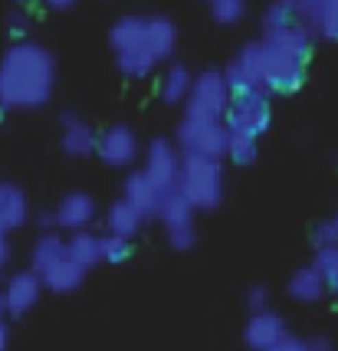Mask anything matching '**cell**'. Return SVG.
I'll list each match as a JSON object with an SVG mask.
<instances>
[{
  "label": "cell",
  "mask_w": 338,
  "mask_h": 351,
  "mask_svg": "<svg viewBox=\"0 0 338 351\" xmlns=\"http://www.w3.org/2000/svg\"><path fill=\"white\" fill-rule=\"evenodd\" d=\"M263 40L282 46V49H289V53H299V56L309 60V49H312V40H315V36H312L306 23L295 16V20H286V23H276V27H263Z\"/></svg>",
  "instance_id": "16"
},
{
  "label": "cell",
  "mask_w": 338,
  "mask_h": 351,
  "mask_svg": "<svg viewBox=\"0 0 338 351\" xmlns=\"http://www.w3.org/2000/svg\"><path fill=\"white\" fill-rule=\"evenodd\" d=\"M95 217V200L89 197V194H69V197L60 200V207H56V227L62 230H86L89 223H93Z\"/></svg>",
  "instance_id": "18"
},
{
  "label": "cell",
  "mask_w": 338,
  "mask_h": 351,
  "mask_svg": "<svg viewBox=\"0 0 338 351\" xmlns=\"http://www.w3.org/2000/svg\"><path fill=\"white\" fill-rule=\"evenodd\" d=\"M128 253H132V240L115 237V233L102 237V256H106V263H125Z\"/></svg>",
  "instance_id": "29"
},
{
  "label": "cell",
  "mask_w": 338,
  "mask_h": 351,
  "mask_svg": "<svg viewBox=\"0 0 338 351\" xmlns=\"http://www.w3.org/2000/svg\"><path fill=\"white\" fill-rule=\"evenodd\" d=\"M269 351H309V341H302V338H292L286 335L282 341H279L276 348H269Z\"/></svg>",
  "instance_id": "32"
},
{
  "label": "cell",
  "mask_w": 338,
  "mask_h": 351,
  "mask_svg": "<svg viewBox=\"0 0 338 351\" xmlns=\"http://www.w3.org/2000/svg\"><path fill=\"white\" fill-rule=\"evenodd\" d=\"M227 86L233 95H250V92H266L263 89V66H260V43L243 46L224 69Z\"/></svg>",
  "instance_id": "9"
},
{
  "label": "cell",
  "mask_w": 338,
  "mask_h": 351,
  "mask_svg": "<svg viewBox=\"0 0 338 351\" xmlns=\"http://www.w3.org/2000/svg\"><path fill=\"white\" fill-rule=\"evenodd\" d=\"M168 243H171V250H178V253H187L191 246L197 243V230H194V227L168 230Z\"/></svg>",
  "instance_id": "30"
},
{
  "label": "cell",
  "mask_w": 338,
  "mask_h": 351,
  "mask_svg": "<svg viewBox=\"0 0 338 351\" xmlns=\"http://www.w3.org/2000/svg\"><path fill=\"white\" fill-rule=\"evenodd\" d=\"M7 312V299H3V292H0V315Z\"/></svg>",
  "instance_id": "39"
},
{
  "label": "cell",
  "mask_w": 338,
  "mask_h": 351,
  "mask_svg": "<svg viewBox=\"0 0 338 351\" xmlns=\"http://www.w3.org/2000/svg\"><path fill=\"white\" fill-rule=\"evenodd\" d=\"M62 253H69V240H62L60 233H43L36 243H33V273H40L43 266L62 256Z\"/></svg>",
  "instance_id": "25"
},
{
  "label": "cell",
  "mask_w": 338,
  "mask_h": 351,
  "mask_svg": "<svg viewBox=\"0 0 338 351\" xmlns=\"http://www.w3.org/2000/svg\"><path fill=\"white\" fill-rule=\"evenodd\" d=\"M178 46V27L168 16H122L112 27V53L125 79H145Z\"/></svg>",
  "instance_id": "2"
},
{
  "label": "cell",
  "mask_w": 338,
  "mask_h": 351,
  "mask_svg": "<svg viewBox=\"0 0 338 351\" xmlns=\"http://www.w3.org/2000/svg\"><path fill=\"white\" fill-rule=\"evenodd\" d=\"M10 30H14L16 36H20V33L27 30V20H23V16H20V14H16V16H10Z\"/></svg>",
  "instance_id": "36"
},
{
  "label": "cell",
  "mask_w": 338,
  "mask_h": 351,
  "mask_svg": "<svg viewBox=\"0 0 338 351\" xmlns=\"http://www.w3.org/2000/svg\"><path fill=\"white\" fill-rule=\"evenodd\" d=\"M328 289V282H325L322 269L312 263V266H302V269H295L289 279V295L295 302H319Z\"/></svg>",
  "instance_id": "20"
},
{
  "label": "cell",
  "mask_w": 338,
  "mask_h": 351,
  "mask_svg": "<svg viewBox=\"0 0 338 351\" xmlns=\"http://www.w3.org/2000/svg\"><path fill=\"white\" fill-rule=\"evenodd\" d=\"M165 197H168V194H165V191L148 178V171H135V174H128V181H125V200H132L145 217L161 214Z\"/></svg>",
  "instance_id": "15"
},
{
  "label": "cell",
  "mask_w": 338,
  "mask_h": 351,
  "mask_svg": "<svg viewBox=\"0 0 338 351\" xmlns=\"http://www.w3.org/2000/svg\"><path fill=\"white\" fill-rule=\"evenodd\" d=\"M43 3H47V7H53V10H69L76 0H43Z\"/></svg>",
  "instance_id": "37"
},
{
  "label": "cell",
  "mask_w": 338,
  "mask_h": 351,
  "mask_svg": "<svg viewBox=\"0 0 338 351\" xmlns=\"http://www.w3.org/2000/svg\"><path fill=\"white\" fill-rule=\"evenodd\" d=\"M181 165H184V158L174 152V145H171V141L154 138L152 145H148V154H145V171H148V178H152L165 194L178 191V181H181Z\"/></svg>",
  "instance_id": "8"
},
{
  "label": "cell",
  "mask_w": 338,
  "mask_h": 351,
  "mask_svg": "<svg viewBox=\"0 0 338 351\" xmlns=\"http://www.w3.org/2000/svg\"><path fill=\"white\" fill-rule=\"evenodd\" d=\"M191 86H194V79H191V73H187L184 66H171L168 73H165V79H161V86H158V95L168 106H178V102H187Z\"/></svg>",
  "instance_id": "24"
},
{
  "label": "cell",
  "mask_w": 338,
  "mask_h": 351,
  "mask_svg": "<svg viewBox=\"0 0 338 351\" xmlns=\"http://www.w3.org/2000/svg\"><path fill=\"white\" fill-rule=\"evenodd\" d=\"M40 279H43V286H47L49 292H56V295H66V292H76L79 286H82V279H86V269L79 266L69 253H62V256H56V260L49 263V266H43L40 269Z\"/></svg>",
  "instance_id": "14"
},
{
  "label": "cell",
  "mask_w": 338,
  "mask_h": 351,
  "mask_svg": "<svg viewBox=\"0 0 338 351\" xmlns=\"http://www.w3.org/2000/svg\"><path fill=\"white\" fill-rule=\"evenodd\" d=\"M276 3L292 16H299V7H302V0H276Z\"/></svg>",
  "instance_id": "35"
},
{
  "label": "cell",
  "mask_w": 338,
  "mask_h": 351,
  "mask_svg": "<svg viewBox=\"0 0 338 351\" xmlns=\"http://www.w3.org/2000/svg\"><path fill=\"white\" fill-rule=\"evenodd\" d=\"M227 158H230L233 165H253V161H256V138H250V135H233V132H230Z\"/></svg>",
  "instance_id": "28"
},
{
  "label": "cell",
  "mask_w": 338,
  "mask_h": 351,
  "mask_svg": "<svg viewBox=\"0 0 338 351\" xmlns=\"http://www.w3.org/2000/svg\"><path fill=\"white\" fill-rule=\"evenodd\" d=\"M260 66H263V89L269 92H295L306 79V56L289 53L276 43L260 40Z\"/></svg>",
  "instance_id": "4"
},
{
  "label": "cell",
  "mask_w": 338,
  "mask_h": 351,
  "mask_svg": "<svg viewBox=\"0 0 338 351\" xmlns=\"http://www.w3.org/2000/svg\"><path fill=\"white\" fill-rule=\"evenodd\" d=\"M69 256H73L82 269H93L99 263H106V256H102V237H95L89 230H76V233L69 237Z\"/></svg>",
  "instance_id": "22"
},
{
  "label": "cell",
  "mask_w": 338,
  "mask_h": 351,
  "mask_svg": "<svg viewBox=\"0 0 338 351\" xmlns=\"http://www.w3.org/2000/svg\"><path fill=\"white\" fill-rule=\"evenodd\" d=\"M332 227H335V243H338V214L332 217Z\"/></svg>",
  "instance_id": "40"
},
{
  "label": "cell",
  "mask_w": 338,
  "mask_h": 351,
  "mask_svg": "<svg viewBox=\"0 0 338 351\" xmlns=\"http://www.w3.org/2000/svg\"><path fill=\"white\" fill-rule=\"evenodd\" d=\"M233 102V92L227 86V76L217 73V69H207L194 79L191 86V95H187V115L191 119H217L224 122L227 108Z\"/></svg>",
  "instance_id": "5"
},
{
  "label": "cell",
  "mask_w": 338,
  "mask_h": 351,
  "mask_svg": "<svg viewBox=\"0 0 338 351\" xmlns=\"http://www.w3.org/2000/svg\"><path fill=\"white\" fill-rule=\"evenodd\" d=\"M282 338H286V325H282V319H279L276 312H269V308L253 312V315H250V322H246V328H243L246 348H253V351L276 348Z\"/></svg>",
  "instance_id": "11"
},
{
  "label": "cell",
  "mask_w": 338,
  "mask_h": 351,
  "mask_svg": "<svg viewBox=\"0 0 338 351\" xmlns=\"http://www.w3.org/2000/svg\"><path fill=\"white\" fill-rule=\"evenodd\" d=\"M56 86V60L47 46L20 40L0 60V102L7 108H40Z\"/></svg>",
  "instance_id": "1"
},
{
  "label": "cell",
  "mask_w": 338,
  "mask_h": 351,
  "mask_svg": "<svg viewBox=\"0 0 338 351\" xmlns=\"http://www.w3.org/2000/svg\"><path fill=\"white\" fill-rule=\"evenodd\" d=\"M3 108H7V106H3V102H0V125H3Z\"/></svg>",
  "instance_id": "41"
},
{
  "label": "cell",
  "mask_w": 338,
  "mask_h": 351,
  "mask_svg": "<svg viewBox=\"0 0 338 351\" xmlns=\"http://www.w3.org/2000/svg\"><path fill=\"white\" fill-rule=\"evenodd\" d=\"M7 341H10V335H7V325L0 319V351H7Z\"/></svg>",
  "instance_id": "38"
},
{
  "label": "cell",
  "mask_w": 338,
  "mask_h": 351,
  "mask_svg": "<svg viewBox=\"0 0 338 351\" xmlns=\"http://www.w3.org/2000/svg\"><path fill=\"white\" fill-rule=\"evenodd\" d=\"M141 220H145V214H141L132 200H125V197L115 200V204L108 207V233H115V237H125V240L138 237Z\"/></svg>",
  "instance_id": "21"
},
{
  "label": "cell",
  "mask_w": 338,
  "mask_h": 351,
  "mask_svg": "<svg viewBox=\"0 0 338 351\" xmlns=\"http://www.w3.org/2000/svg\"><path fill=\"white\" fill-rule=\"evenodd\" d=\"M7 260H10V243H7V233H0V269L7 266Z\"/></svg>",
  "instance_id": "33"
},
{
  "label": "cell",
  "mask_w": 338,
  "mask_h": 351,
  "mask_svg": "<svg viewBox=\"0 0 338 351\" xmlns=\"http://www.w3.org/2000/svg\"><path fill=\"white\" fill-rule=\"evenodd\" d=\"M158 220L165 223V230H181V227H194V204L181 194V191H171L165 204H161V214Z\"/></svg>",
  "instance_id": "23"
},
{
  "label": "cell",
  "mask_w": 338,
  "mask_h": 351,
  "mask_svg": "<svg viewBox=\"0 0 338 351\" xmlns=\"http://www.w3.org/2000/svg\"><path fill=\"white\" fill-rule=\"evenodd\" d=\"M246 306L253 308V312H263V308L269 306V292L263 289V286H253V289L246 292Z\"/></svg>",
  "instance_id": "31"
},
{
  "label": "cell",
  "mask_w": 338,
  "mask_h": 351,
  "mask_svg": "<svg viewBox=\"0 0 338 351\" xmlns=\"http://www.w3.org/2000/svg\"><path fill=\"white\" fill-rule=\"evenodd\" d=\"M315 266L322 269L328 289L338 295V246H319L315 250Z\"/></svg>",
  "instance_id": "27"
},
{
  "label": "cell",
  "mask_w": 338,
  "mask_h": 351,
  "mask_svg": "<svg viewBox=\"0 0 338 351\" xmlns=\"http://www.w3.org/2000/svg\"><path fill=\"white\" fill-rule=\"evenodd\" d=\"M299 20L315 40H338V0H302Z\"/></svg>",
  "instance_id": "12"
},
{
  "label": "cell",
  "mask_w": 338,
  "mask_h": 351,
  "mask_svg": "<svg viewBox=\"0 0 338 351\" xmlns=\"http://www.w3.org/2000/svg\"><path fill=\"white\" fill-rule=\"evenodd\" d=\"M309 351H332L328 338H309Z\"/></svg>",
  "instance_id": "34"
},
{
  "label": "cell",
  "mask_w": 338,
  "mask_h": 351,
  "mask_svg": "<svg viewBox=\"0 0 338 351\" xmlns=\"http://www.w3.org/2000/svg\"><path fill=\"white\" fill-rule=\"evenodd\" d=\"M178 145L184 154L220 158V154H227V145H230V128H227V122H217V119L184 115V122L178 128Z\"/></svg>",
  "instance_id": "6"
},
{
  "label": "cell",
  "mask_w": 338,
  "mask_h": 351,
  "mask_svg": "<svg viewBox=\"0 0 338 351\" xmlns=\"http://www.w3.org/2000/svg\"><path fill=\"white\" fill-rule=\"evenodd\" d=\"M224 122L233 135H250L260 138L269 122H273V108H269V99L266 92H250V95H233L230 108L224 115Z\"/></svg>",
  "instance_id": "7"
},
{
  "label": "cell",
  "mask_w": 338,
  "mask_h": 351,
  "mask_svg": "<svg viewBox=\"0 0 338 351\" xmlns=\"http://www.w3.org/2000/svg\"><path fill=\"white\" fill-rule=\"evenodd\" d=\"M99 158L112 165V168H128L138 158V138L132 128L125 125H112L108 132H102L99 138Z\"/></svg>",
  "instance_id": "10"
},
{
  "label": "cell",
  "mask_w": 338,
  "mask_h": 351,
  "mask_svg": "<svg viewBox=\"0 0 338 351\" xmlns=\"http://www.w3.org/2000/svg\"><path fill=\"white\" fill-rule=\"evenodd\" d=\"M27 194L16 187V184H0V233H14L16 227L27 223Z\"/></svg>",
  "instance_id": "19"
},
{
  "label": "cell",
  "mask_w": 338,
  "mask_h": 351,
  "mask_svg": "<svg viewBox=\"0 0 338 351\" xmlns=\"http://www.w3.org/2000/svg\"><path fill=\"white\" fill-rule=\"evenodd\" d=\"M207 7H210V14H214L217 23H224V27H233V23H240L246 14V0H204Z\"/></svg>",
  "instance_id": "26"
},
{
  "label": "cell",
  "mask_w": 338,
  "mask_h": 351,
  "mask_svg": "<svg viewBox=\"0 0 338 351\" xmlns=\"http://www.w3.org/2000/svg\"><path fill=\"white\" fill-rule=\"evenodd\" d=\"M60 132H62L60 145L69 158H86V154L99 152V138H95V132L82 122V119H76V115H62Z\"/></svg>",
  "instance_id": "17"
},
{
  "label": "cell",
  "mask_w": 338,
  "mask_h": 351,
  "mask_svg": "<svg viewBox=\"0 0 338 351\" xmlns=\"http://www.w3.org/2000/svg\"><path fill=\"white\" fill-rule=\"evenodd\" d=\"M178 191L194 204V210H214L217 204H220V197H224V171H220V158L184 154Z\"/></svg>",
  "instance_id": "3"
},
{
  "label": "cell",
  "mask_w": 338,
  "mask_h": 351,
  "mask_svg": "<svg viewBox=\"0 0 338 351\" xmlns=\"http://www.w3.org/2000/svg\"><path fill=\"white\" fill-rule=\"evenodd\" d=\"M40 286H43V279L33 273V269L10 276V279H7V286H3L7 315H27V312L40 302Z\"/></svg>",
  "instance_id": "13"
}]
</instances>
